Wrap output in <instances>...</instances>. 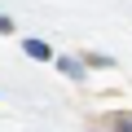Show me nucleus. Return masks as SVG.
Returning a JSON list of instances; mask_svg holds the SVG:
<instances>
[{
	"instance_id": "obj_1",
	"label": "nucleus",
	"mask_w": 132,
	"mask_h": 132,
	"mask_svg": "<svg viewBox=\"0 0 132 132\" xmlns=\"http://www.w3.org/2000/svg\"><path fill=\"white\" fill-rule=\"evenodd\" d=\"M57 71H62V75H71V79H84V75H88L79 57H57Z\"/></svg>"
},
{
	"instance_id": "obj_2",
	"label": "nucleus",
	"mask_w": 132,
	"mask_h": 132,
	"mask_svg": "<svg viewBox=\"0 0 132 132\" xmlns=\"http://www.w3.org/2000/svg\"><path fill=\"white\" fill-rule=\"evenodd\" d=\"M22 53H27V57H35V62H48V57H53L44 40H22Z\"/></svg>"
},
{
	"instance_id": "obj_3",
	"label": "nucleus",
	"mask_w": 132,
	"mask_h": 132,
	"mask_svg": "<svg viewBox=\"0 0 132 132\" xmlns=\"http://www.w3.org/2000/svg\"><path fill=\"white\" fill-rule=\"evenodd\" d=\"M110 128H114V132H132V110H119V114H110Z\"/></svg>"
},
{
	"instance_id": "obj_4",
	"label": "nucleus",
	"mask_w": 132,
	"mask_h": 132,
	"mask_svg": "<svg viewBox=\"0 0 132 132\" xmlns=\"http://www.w3.org/2000/svg\"><path fill=\"white\" fill-rule=\"evenodd\" d=\"M0 31H5V35H9V31H13V22H9V18H5V13H0Z\"/></svg>"
}]
</instances>
